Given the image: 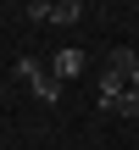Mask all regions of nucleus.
Segmentation results:
<instances>
[{"mask_svg":"<svg viewBox=\"0 0 139 150\" xmlns=\"http://www.w3.org/2000/svg\"><path fill=\"white\" fill-rule=\"evenodd\" d=\"M17 78H22V83H28L45 106H56V100H61V78H56V72H45L33 56H17Z\"/></svg>","mask_w":139,"mask_h":150,"instance_id":"obj_1","label":"nucleus"},{"mask_svg":"<svg viewBox=\"0 0 139 150\" xmlns=\"http://www.w3.org/2000/svg\"><path fill=\"white\" fill-rule=\"evenodd\" d=\"M50 72H56L61 83H72V78L84 72V50H78V45H67V50H56V61H50Z\"/></svg>","mask_w":139,"mask_h":150,"instance_id":"obj_2","label":"nucleus"},{"mask_svg":"<svg viewBox=\"0 0 139 150\" xmlns=\"http://www.w3.org/2000/svg\"><path fill=\"white\" fill-rule=\"evenodd\" d=\"M106 72H117L123 83H134V72H139V56L128 50V45H117V50H111V61H106Z\"/></svg>","mask_w":139,"mask_h":150,"instance_id":"obj_3","label":"nucleus"},{"mask_svg":"<svg viewBox=\"0 0 139 150\" xmlns=\"http://www.w3.org/2000/svg\"><path fill=\"white\" fill-rule=\"evenodd\" d=\"M100 111H106V117H139V89H123V95L100 100Z\"/></svg>","mask_w":139,"mask_h":150,"instance_id":"obj_4","label":"nucleus"},{"mask_svg":"<svg viewBox=\"0 0 139 150\" xmlns=\"http://www.w3.org/2000/svg\"><path fill=\"white\" fill-rule=\"evenodd\" d=\"M78 17H84V6H78V0H50V22H61V28H67V22H78Z\"/></svg>","mask_w":139,"mask_h":150,"instance_id":"obj_5","label":"nucleus"},{"mask_svg":"<svg viewBox=\"0 0 139 150\" xmlns=\"http://www.w3.org/2000/svg\"><path fill=\"white\" fill-rule=\"evenodd\" d=\"M128 89H139V72H134V83H128Z\"/></svg>","mask_w":139,"mask_h":150,"instance_id":"obj_6","label":"nucleus"},{"mask_svg":"<svg viewBox=\"0 0 139 150\" xmlns=\"http://www.w3.org/2000/svg\"><path fill=\"white\" fill-rule=\"evenodd\" d=\"M134 6H139V0H134Z\"/></svg>","mask_w":139,"mask_h":150,"instance_id":"obj_7","label":"nucleus"}]
</instances>
